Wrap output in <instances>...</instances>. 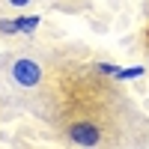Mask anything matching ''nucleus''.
Instances as JSON below:
<instances>
[{"instance_id":"obj_1","label":"nucleus","mask_w":149,"mask_h":149,"mask_svg":"<svg viewBox=\"0 0 149 149\" xmlns=\"http://www.w3.org/2000/svg\"><path fill=\"white\" fill-rule=\"evenodd\" d=\"M12 81H15L18 86H36V84L42 81V69H39V63H36V60H30V57L15 60V63H12Z\"/></svg>"},{"instance_id":"obj_2","label":"nucleus","mask_w":149,"mask_h":149,"mask_svg":"<svg viewBox=\"0 0 149 149\" xmlns=\"http://www.w3.org/2000/svg\"><path fill=\"white\" fill-rule=\"evenodd\" d=\"M69 137H72V143L93 149V146H98V140H102V131H98V125H93V122H74L69 128Z\"/></svg>"},{"instance_id":"obj_3","label":"nucleus","mask_w":149,"mask_h":149,"mask_svg":"<svg viewBox=\"0 0 149 149\" xmlns=\"http://www.w3.org/2000/svg\"><path fill=\"white\" fill-rule=\"evenodd\" d=\"M39 27V15H30V18H18V33H33Z\"/></svg>"},{"instance_id":"obj_4","label":"nucleus","mask_w":149,"mask_h":149,"mask_svg":"<svg viewBox=\"0 0 149 149\" xmlns=\"http://www.w3.org/2000/svg\"><path fill=\"white\" fill-rule=\"evenodd\" d=\"M140 74H143V66H134V69H119L116 78L119 81H131V78H140Z\"/></svg>"},{"instance_id":"obj_5","label":"nucleus","mask_w":149,"mask_h":149,"mask_svg":"<svg viewBox=\"0 0 149 149\" xmlns=\"http://www.w3.org/2000/svg\"><path fill=\"white\" fill-rule=\"evenodd\" d=\"M0 33H18V18H15V21L3 18V21H0Z\"/></svg>"},{"instance_id":"obj_6","label":"nucleus","mask_w":149,"mask_h":149,"mask_svg":"<svg viewBox=\"0 0 149 149\" xmlns=\"http://www.w3.org/2000/svg\"><path fill=\"white\" fill-rule=\"evenodd\" d=\"M98 72H102V74H113V78H116V72H119V69H116L113 63H102V66H98Z\"/></svg>"},{"instance_id":"obj_7","label":"nucleus","mask_w":149,"mask_h":149,"mask_svg":"<svg viewBox=\"0 0 149 149\" xmlns=\"http://www.w3.org/2000/svg\"><path fill=\"white\" fill-rule=\"evenodd\" d=\"M6 3H9V6H15V9H21V6H27L30 0H6Z\"/></svg>"}]
</instances>
